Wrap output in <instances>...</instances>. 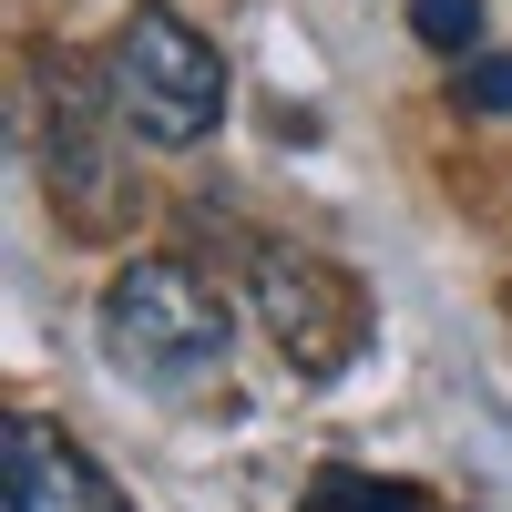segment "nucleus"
Listing matches in <instances>:
<instances>
[{"label":"nucleus","mask_w":512,"mask_h":512,"mask_svg":"<svg viewBox=\"0 0 512 512\" xmlns=\"http://www.w3.org/2000/svg\"><path fill=\"white\" fill-rule=\"evenodd\" d=\"M246 297H256V328L277 338V359L297 379H338L369 349V297L349 267H328L308 246H256L246 256Z\"/></svg>","instance_id":"obj_3"},{"label":"nucleus","mask_w":512,"mask_h":512,"mask_svg":"<svg viewBox=\"0 0 512 512\" xmlns=\"http://www.w3.org/2000/svg\"><path fill=\"white\" fill-rule=\"evenodd\" d=\"M103 93L123 113V134L154 144V154H185L226 123V62L216 41H205L185 11H164V0H134L103 52Z\"/></svg>","instance_id":"obj_1"},{"label":"nucleus","mask_w":512,"mask_h":512,"mask_svg":"<svg viewBox=\"0 0 512 512\" xmlns=\"http://www.w3.org/2000/svg\"><path fill=\"white\" fill-rule=\"evenodd\" d=\"M93 328H103V359L123 379H144V390H185V379L226 369V338H236L226 297L205 287L185 256H134V267H113Z\"/></svg>","instance_id":"obj_2"},{"label":"nucleus","mask_w":512,"mask_h":512,"mask_svg":"<svg viewBox=\"0 0 512 512\" xmlns=\"http://www.w3.org/2000/svg\"><path fill=\"white\" fill-rule=\"evenodd\" d=\"M113 134L123 113L113 93H93L82 72H52V123H41V185H52V205L93 236L113 226Z\"/></svg>","instance_id":"obj_4"},{"label":"nucleus","mask_w":512,"mask_h":512,"mask_svg":"<svg viewBox=\"0 0 512 512\" xmlns=\"http://www.w3.org/2000/svg\"><path fill=\"white\" fill-rule=\"evenodd\" d=\"M297 512H431V502H420L410 482H379V472H328Z\"/></svg>","instance_id":"obj_6"},{"label":"nucleus","mask_w":512,"mask_h":512,"mask_svg":"<svg viewBox=\"0 0 512 512\" xmlns=\"http://www.w3.org/2000/svg\"><path fill=\"white\" fill-rule=\"evenodd\" d=\"M0 492H11V512H123V492L93 472V451L72 431H52V420H11Z\"/></svg>","instance_id":"obj_5"},{"label":"nucleus","mask_w":512,"mask_h":512,"mask_svg":"<svg viewBox=\"0 0 512 512\" xmlns=\"http://www.w3.org/2000/svg\"><path fill=\"white\" fill-rule=\"evenodd\" d=\"M461 103L472 113H512V52H472L461 62Z\"/></svg>","instance_id":"obj_8"},{"label":"nucleus","mask_w":512,"mask_h":512,"mask_svg":"<svg viewBox=\"0 0 512 512\" xmlns=\"http://www.w3.org/2000/svg\"><path fill=\"white\" fill-rule=\"evenodd\" d=\"M410 31L431 41V52H461V62H472V41H482V0H410Z\"/></svg>","instance_id":"obj_7"}]
</instances>
